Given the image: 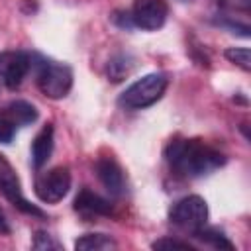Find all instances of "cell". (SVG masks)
Returning a JSON list of instances; mask_svg holds the SVG:
<instances>
[{
  "label": "cell",
  "instance_id": "14",
  "mask_svg": "<svg viewBox=\"0 0 251 251\" xmlns=\"http://www.w3.org/2000/svg\"><path fill=\"white\" fill-rule=\"evenodd\" d=\"M133 69V63H131V57L129 55H114L110 61H108V67H106V73L108 76L114 80V82H120L122 78H126Z\"/></svg>",
  "mask_w": 251,
  "mask_h": 251
},
{
  "label": "cell",
  "instance_id": "1",
  "mask_svg": "<svg viewBox=\"0 0 251 251\" xmlns=\"http://www.w3.org/2000/svg\"><path fill=\"white\" fill-rule=\"evenodd\" d=\"M169 167L184 178H200L226 165V157L202 139H175L165 149Z\"/></svg>",
  "mask_w": 251,
  "mask_h": 251
},
{
  "label": "cell",
  "instance_id": "10",
  "mask_svg": "<svg viewBox=\"0 0 251 251\" xmlns=\"http://www.w3.org/2000/svg\"><path fill=\"white\" fill-rule=\"evenodd\" d=\"M75 210L84 216H108L112 212V204L100 194L88 188H82L75 198Z\"/></svg>",
  "mask_w": 251,
  "mask_h": 251
},
{
  "label": "cell",
  "instance_id": "15",
  "mask_svg": "<svg viewBox=\"0 0 251 251\" xmlns=\"http://www.w3.org/2000/svg\"><path fill=\"white\" fill-rule=\"evenodd\" d=\"M18 127H22V126L16 120L14 112L8 106L4 110H0V143H10L18 131Z\"/></svg>",
  "mask_w": 251,
  "mask_h": 251
},
{
  "label": "cell",
  "instance_id": "6",
  "mask_svg": "<svg viewBox=\"0 0 251 251\" xmlns=\"http://www.w3.org/2000/svg\"><path fill=\"white\" fill-rule=\"evenodd\" d=\"M169 16V6L165 0H133L129 18L135 27L145 31H155L165 25Z\"/></svg>",
  "mask_w": 251,
  "mask_h": 251
},
{
  "label": "cell",
  "instance_id": "2",
  "mask_svg": "<svg viewBox=\"0 0 251 251\" xmlns=\"http://www.w3.org/2000/svg\"><path fill=\"white\" fill-rule=\"evenodd\" d=\"M31 67H35V82L37 88L53 100L65 98L73 88V71L69 65L41 57L31 55Z\"/></svg>",
  "mask_w": 251,
  "mask_h": 251
},
{
  "label": "cell",
  "instance_id": "16",
  "mask_svg": "<svg viewBox=\"0 0 251 251\" xmlns=\"http://www.w3.org/2000/svg\"><path fill=\"white\" fill-rule=\"evenodd\" d=\"M8 108L14 112L16 120L20 122L22 127H24V126H29V124H33V122L37 120V110H35V106L29 104V102H25V100H14V102L8 104Z\"/></svg>",
  "mask_w": 251,
  "mask_h": 251
},
{
  "label": "cell",
  "instance_id": "7",
  "mask_svg": "<svg viewBox=\"0 0 251 251\" xmlns=\"http://www.w3.org/2000/svg\"><path fill=\"white\" fill-rule=\"evenodd\" d=\"M31 69V55L25 51L0 53V78L8 88H18Z\"/></svg>",
  "mask_w": 251,
  "mask_h": 251
},
{
  "label": "cell",
  "instance_id": "13",
  "mask_svg": "<svg viewBox=\"0 0 251 251\" xmlns=\"http://www.w3.org/2000/svg\"><path fill=\"white\" fill-rule=\"evenodd\" d=\"M194 237L202 239L204 243H208V245H212V247H216V249L233 251V243L224 235V231H220V229H216V227H206V226H202L200 229L194 231Z\"/></svg>",
  "mask_w": 251,
  "mask_h": 251
},
{
  "label": "cell",
  "instance_id": "21",
  "mask_svg": "<svg viewBox=\"0 0 251 251\" xmlns=\"http://www.w3.org/2000/svg\"><path fill=\"white\" fill-rule=\"evenodd\" d=\"M180 2H192V0H180Z\"/></svg>",
  "mask_w": 251,
  "mask_h": 251
},
{
  "label": "cell",
  "instance_id": "8",
  "mask_svg": "<svg viewBox=\"0 0 251 251\" xmlns=\"http://www.w3.org/2000/svg\"><path fill=\"white\" fill-rule=\"evenodd\" d=\"M0 192H2L16 208H20L22 212L31 214V216H43V212H41L37 206L29 204V202L24 198L20 180H18V176L14 175L10 163H8L2 155H0Z\"/></svg>",
  "mask_w": 251,
  "mask_h": 251
},
{
  "label": "cell",
  "instance_id": "4",
  "mask_svg": "<svg viewBox=\"0 0 251 251\" xmlns=\"http://www.w3.org/2000/svg\"><path fill=\"white\" fill-rule=\"evenodd\" d=\"M169 220L176 227L194 233L196 229H200L208 222V204L198 194L184 196V198H180V200L175 202V206L171 208Z\"/></svg>",
  "mask_w": 251,
  "mask_h": 251
},
{
  "label": "cell",
  "instance_id": "5",
  "mask_svg": "<svg viewBox=\"0 0 251 251\" xmlns=\"http://www.w3.org/2000/svg\"><path fill=\"white\" fill-rule=\"evenodd\" d=\"M71 173L67 167H55L47 173H41L35 178V194L41 202L55 204L69 194Z\"/></svg>",
  "mask_w": 251,
  "mask_h": 251
},
{
  "label": "cell",
  "instance_id": "12",
  "mask_svg": "<svg viewBox=\"0 0 251 251\" xmlns=\"http://www.w3.org/2000/svg\"><path fill=\"white\" fill-rule=\"evenodd\" d=\"M116 247H118V241L106 233H84L75 241L76 251H108Z\"/></svg>",
  "mask_w": 251,
  "mask_h": 251
},
{
  "label": "cell",
  "instance_id": "3",
  "mask_svg": "<svg viewBox=\"0 0 251 251\" xmlns=\"http://www.w3.org/2000/svg\"><path fill=\"white\" fill-rule=\"evenodd\" d=\"M169 78L165 73H149L135 82H131L118 98V104L124 110H143L153 106L165 94Z\"/></svg>",
  "mask_w": 251,
  "mask_h": 251
},
{
  "label": "cell",
  "instance_id": "9",
  "mask_svg": "<svg viewBox=\"0 0 251 251\" xmlns=\"http://www.w3.org/2000/svg\"><path fill=\"white\" fill-rule=\"evenodd\" d=\"M96 176L112 196H120L124 192V173L112 157H102L96 161Z\"/></svg>",
  "mask_w": 251,
  "mask_h": 251
},
{
  "label": "cell",
  "instance_id": "11",
  "mask_svg": "<svg viewBox=\"0 0 251 251\" xmlns=\"http://www.w3.org/2000/svg\"><path fill=\"white\" fill-rule=\"evenodd\" d=\"M55 129L51 124H45L41 127V131L35 135L33 143H31V163L35 169H41L47 159L51 157L53 153V145H55V137H53Z\"/></svg>",
  "mask_w": 251,
  "mask_h": 251
},
{
  "label": "cell",
  "instance_id": "20",
  "mask_svg": "<svg viewBox=\"0 0 251 251\" xmlns=\"http://www.w3.org/2000/svg\"><path fill=\"white\" fill-rule=\"evenodd\" d=\"M0 233H10V224H8L6 214H4L2 208H0Z\"/></svg>",
  "mask_w": 251,
  "mask_h": 251
},
{
  "label": "cell",
  "instance_id": "18",
  "mask_svg": "<svg viewBox=\"0 0 251 251\" xmlns=\"http://www.w3.org/2000/svg\"><path fill=\"white\" fill-rule=\"evenodd\" d=\"M31 247L37 249V251H59L61 249V243L53 235H49L47 231H37L33 235Z\"/></svg>",
  "mask_w": 251,
  "mask_h": 251
},
{
  "label": "cell",
  "instance_id": "19",
  "mask_svg": "<svg viewBox=\"0 0 251 251\" xmlns=\"http://www.w3.org/2000/svg\"><path fill=\"white\" fill-rule=\"evenodd\" d=\"M153 249H161V251H171V249H178V251H194V247L188 241H178L173 237H161L157 241L151 243Z\"/></svg>",
  "mask_w": 251,
  "mask_h": 251
},
{
  "label": "cell",
  "instance_id": "17",
  "mask_svg": "<svg viewBox=\"0 0 251 251\" xmlns=\"http://www.w3.org/2000/svg\"><path fill=\"white\" fill-rule=\"evenodd\" d=\"M226 59H229L233 65L241 67L243 71L251 69V53L247 47H229L226 49Z\"/></svg>",
  "mask_w": 251,
  "mask_h": 251
}]
</instances>
